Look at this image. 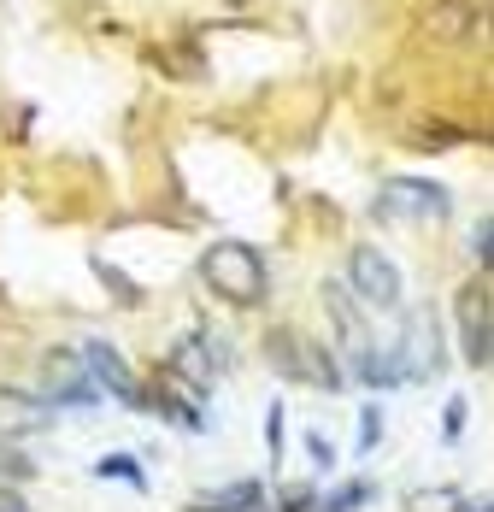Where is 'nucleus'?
I'll return each instance as SVG.
<instances>
[{"instance_id":"4468645a","label":"nucleus","mask_w":494,"mask_h":512,"mask_svg":"<svg viewBox=\"0 0 494 512\" xmlns=\"http://www.w3.org/2000/svg\"><path fill=\"white\" fill-rule=\"evenodd\" d=\"M465 395H453V401H447L442 407V442H459V436H465Z\"/></svg>"},{"instance_id":"1a4fd4ad","label":"nucleus","mask_w":494,"mask_h":512,"mask_svg":"<svg viewBox=\"0 0 494 512\" xmlns=\"http://www.w3.org/2000/svg\"><path fill=\"white\" fill-rule=\"evenodd\" d=\"M459 330H465V359L489 365V289L483 283H471L459 295Z\"/></svg>"},{"instance_id":"f3484780","label":"nucleus","mask_w":494,"mask_h":512,"mask_svg":"<svg viewBox=\"0 0 494 512\" xmlns=\"http://www.w3.org/2000/svg\"><path fill=\"white\" fill-rule=\"evenodd\" d=\"M312 501H318L312 489H289V495H283V512H312Z\"/></svg>"},{"instance_id":"aec40b11","label":"nucleus","mask_w":494,"mask_h":512,"mask_svg":"<svg viewBox=\"0 0 494 512\" xmlns=\"http://www.w3.org/2000/svg\"><path fill=\"white\" fill-rule=\"evenodd\" d=\"M312 460H318V465H324V471H330V465H336V448H330L324 436H312Z\"/></svg>"},{"instance_id":"dca6fc26","label":"nucleus","mask_w":494,"mask_h":512,"mask_svg":"<svg viewBox=\"0 0 494 512\" xmlns=\"http://www.w3.org/2000/svg\"><path fill=\"white\" fill-rule=\"evenodd\" d=\"M95 271L106 277V289H112V295H124V301H142V295L130 289V277H124V271H112V265H95Z\"/></svg>"},{"instance_id":"f03ea898","label":"nucleus","mask_w":494,"mask_h":512,"mask_svg":"<svg viewBox=\"0 0 494 512\" xmlns=\"http://www.w3.org/2000/svg\"><path fill=\"white\" fill-rule=\"evenodd\" d=\"M383 359H389V377H395V383H430V377L442 371V330H436V312L430 307L412 312L406 330L383 348Z\"/></svg>"},{"instance_id":"f8f14e48","label":"nucleus","mask_w":494,"mask_h":512,"mask_svg":"<svg viewBox=\"0 0 494 512\" xmlns=\"http://www.w3.org/2000/svg\"><path fill=\"white\" fill-rule=\"evenodd\" d=\"M30 477H36V460H30L24 448L0 442V483H30Z\"/></svg>"},{"instance_id":"7ed1b4c3","label":"nucleus","mask_w":494,"mask_h":512,"mask_svg":"<svg viewBox=\"0 0 494 512\" xmlns=\"http://www.w3.org/2000/svg\"><path fill=\"white\" fill-rule=\"evenodd\" d=\"M224 365H230V348H224V342H212L206 330H189V336L171 348V377H177L195 401L212 395V383L224 377Z\"/></svg>"},{"instance_id":"9b49d317","label":"nucleus","mask_w":494,"mask_h":512,"mask_svg":"<svg viewBox=\"0 0 494 512\" xmlns=\"http://www.w3.org/2000/svg\"><path fill=\"white\" fill-rule=\"evenodd\" d=\"M95 477H106V483H130L136 495H148V471H142V460H136V454H100Z\"/></svg>"},{"instance_id":"20e7f679","label":"nucleus","mask_w":494,"mask_h":512,"mask_svg":"<svg viewBox=\"0 0 494 512\" xmlns=\"http://www.w3.org/2000/svg\"><path fill=\"white\" fill-rule=\"evenodd\" d=\"M347 289H353L365 307L395 312L400 295H406V277H400V265L389 254H377V248H353V254H347Z\"/></svg>"},{"instance_id":"ddd939ff","label":"nucleus","mask_w":494,"mask_h":512,"mask_svg":"<svg viewBox=\"0 0 494 512\" xmlns=\"http://www.w3.org/2000/svg\"><path fill=\"white\" fill-rule=\"evenodd\" d=\"M371 501V483H342L330 501H312V512H359Z\"/></svg>"},{"instance_id":"6ab92c4d","label":"nucleus","mask_w":494,"mask_h":512,"mask_svg":"<svg viewBox=\"0 0 494 512\" xmlns=\"http://www.w3.org/2000/svg\"><path fill=\"white\" fill-rule=\"evenodd\" d=\"M283 454V407H271V460Z\"/></svg>"},{"instance_id":"a211bd4d","label":"nucleus","mask_w":494,"mask_h":512,"mask_svg":"<svg viewBox=\"0 0 494 512\" xmlns=\"http://www.w3.org/2000/svg\"><path fill=\"white\" fill-rule=\"evenodd\" d=\"M0 512H30V501H24L12 483H0Z\"/></svg>"},{"instance_id":"f257e3e1","label":"nucleus","mask_w":494,"mask_h":512,"mask_svg":"<svg viewBox=\"0 0 494 512\" xmlns=\"http://www.w3.org/2000/svg\"><path fill=\"white\" fill-rule=\"evenodd\" d=\"M200 277L224 295V301H236V307H253V301H265V289H271V265L265 254L253 248V242H212L206 254H200Z\"/></svg>"},{"instance_id":"412c9836","label":"nucleus","mask_w":494,"mask_h":512,"mask_svg":"<svg viewBox=\"0 0 494 512\" xmlns=\"http://www.w3.org/2000/svg\"><path fill=\"white\" fill-rule=\"evenodd\" d=\"M453 512H489V501H459Z\"/></svg>"},{"instance_id":"6e6552de","label":"nucleus","mask_w":494,"mask_h":512,"mask_svg":"<svg viewBox=\"0 0 494 512\" xmlns=\"http://www.w3.org/2000/svg\"><path fill=\"white\" fill-rule=\"evenodd\" d=\"M77 354H83V365H89V377L100 383V395H118V401H136V377H130V359L118 354L112 342H83Z\"/></svg>"},{"instance_id":"39448f33","label":"nucleus","mask_w":494,"mask_h":512,"mask_svg":"<svg viewBox=\"0 0 494 512\" xmlns=\"http://www.w3.org/2000/svg\"><path fill=\"white\" fill-rule=\"evenodd\" d=\"M377 212L383 218H447L453 195H447L442 183H430V177H395V183H383Z\"/></svg>"},{"instance_id":"0eeeda50","label":"nucleus","mask_w":494,"mask_h":512,"mask_svg":"<svg viewBox=\"0 0 494 512\" xmlns=\"http://www.w3.org/2000/svg\"><path fill=\"white\" fill-rule=\"evenodd\" d=\"M100 383L89 377L83 354H53L48 359V407H95Z\"/></svg>"},{"instance_id":"423d86ee","label":"nucleus","mask_w":494,"mask_h":512,"mask_svg":"<svg viewBox=\"0 0 494 512\" xmlns=\"http://www.w3.org/2000/svg\"><path fill=\"white\" fill-rule=\"evenodd\" d=\"M271 359H277V371H283V377H295V383H318V389H330V395L342 389V371L318 354L312 342H295L289 330L271 342Z\"/></svg>"},{"instance_id":"9d476101","label":"nucleus","mask_w":494,"mask_h":512,"mask_svg":"<svg viewBox=\"0 0 494 512\" xmlns=\"http://www.w3.org/2000/svg\"><path fill=\"white\" fill-rule=\"evenodd\" d=\"M189 512H265V489L259 483H236V489H218V495L195 501Z\"/></svg>"},{"instance_id":"2eb2a0df","label":"nucleus","mask_w":494,"mask_h":512,"mask_svg":"<svg viewBox=\"0 0 494 512\" xmlns=\"http://www.w3.org/2000/svg\"><path fill=\"white\" fill-rule=\"evenodd\" d=\"M359 424H365V430H359V448H377V436H383V407H365Z\"/></svg>"}]
</instances>
